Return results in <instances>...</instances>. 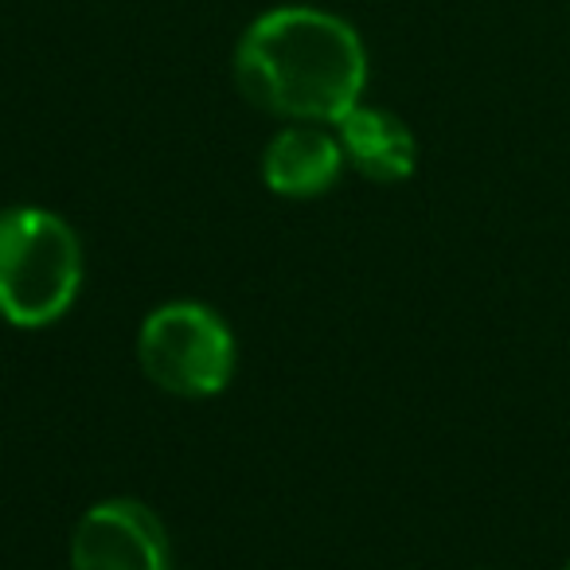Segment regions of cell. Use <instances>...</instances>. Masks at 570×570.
I'll return each mask as SVG.
<instances>
[{"label":"cell","instance_id":"3","mask_svg":"<svg viewBox=\"0 0 570 570\" xmlns=\"http://www.w3.org/2000/svg\"><path fill=\"white\" fill-rule=\"evenodd\" d=\"M137 364L145 380L173 399H215L238 367L227 321L199 302H168L137 328Z\"/></svg>","mask_w":570,"mask_h":570},{"label":"cell","instance_id":"1","mask_svg":"<svg viewBox=\"0 0 570 570\" xmlns=\"http://www.w3.org/2000/svg\"><path fill=\"white\" fill-rule=\"evenodd\" d=\"M235 87L282 121L336 126L364 102L367 48L336 12L282 4L262 12L238 40Z\"/></svg>","mask_w":570,"mask_h":570},{"label":"cell","instance_id":"7","mask_svg":"<svg viewBox=\"0 0 570 570\" xmlns=\"http://www.w3.org/2000/svg\"><path fill=\"white\" fill-rule=\"evenodd\" d=\"M567 570H570V562H567Z\"/></svg>","mask_w":570,"mask_h":570},{"label":"cell","instance_id":"2","mask_svg":"<svg viewBox=\"0 0 570 570\" xmlns=\"http://www.w3.org/2000/svg\"><path fill=\"white\" fill-rule=\"evenodd\" d=\"M82 238L48 207L0 212V317L12 328H48L79 302Z\"/></svg>","mask_w":570,"mask_h":570},{"label":"cell","instance_id":"6","mask_svg":"<svg viewBox=\"0 0 570 570\" xmlns=\"http://www.w3.org/2000/svg\"><path fill=\"white\" fill-rule=\"evenodd\" d=\"M336 137L348 168H356L372 184H403L419 168V141L411 126L391 110L360 102L352 114L336 121Z\"/></svg>","mask_w":570,"mask_h":570},{"label":"cell","instance_id":"5","mask_svg":"<svg viewBox=\"0 0 570 570\" xmlns=\"http://www.w3.org/2000/svg\"><path fill=\"white\" fill-rule=\"evenodd\" d=\"M344 165L341 137L328 134V126L289 121L262 149V184L282 199H317L333 191Z\"/></svg>","mask_w":570,"mask_h":570},{"label":"cell","instance_id":"4","mask_svg":"<svg viewBox=\"0 0 570 570\" xmlns=\"http://www.w3.org/2000/svg\"><path fill=\"white\" fill-rule=\"evenodd\" d=\"M71 570H173L165 523L134 497L98 500L75 523Z\"/></svg>","mask_w":570,"mask_h":570}]
</instances>
